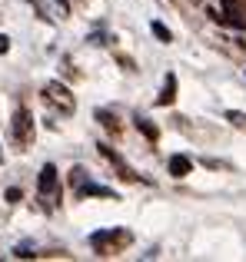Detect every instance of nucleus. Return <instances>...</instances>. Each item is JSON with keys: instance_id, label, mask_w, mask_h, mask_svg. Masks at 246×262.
<instances>
[{"instance_id": "obj_1", "label": "nucleus", "mask_w": 246, "mask_h": 262, "mask_svg": "<svg viewBox=\"0 0 246 262\" xmlns=\"http://www.w3.org/2000/svg\"><path fill=\"white\" fill-rule=\"evenodd\" d=\"M13 136H17L20 143H30L33 140V120H30V113H27L24 106L13 113Z\"/></svg>"}, {"instance_id": "obj_2", "label": "nucleus", "mask_w": 246, "mask_h": 262, "mask_svg": "<svg viewBox=\"0 0 246 262\" xmlns=\"http://www.w3.org/2000/svg\"><path fill=\"white\" fill-rule=\"evenodd\" d=\"M44 96L50 103H60V106H64V113H73V96H70V90H67L64 83H47Z\"/></svg>"}, {"instance_id": "obj_3", "label": "nucleus", "mask_w": 246, "mask_h": 262, "mask_svg": "<svg viewBox=\"0 0 246 262\" xmlns=\"http://www.w3.org/2000/svg\"><path fill=\"white\" fill-rule=\"evenodd\" d=\"M190 173H193V160H190V156H183V153L170 156V176L183 179V176H190Z\"/></svg>"}, {"instance_id": "obj_4", "label": "nucleus", "mask_w": 246, "mask_h": 262, "mask_svg": "<svg viewBox=\"0 0 246 262\" xmlns=\"http://www.w3.org/2000/svg\"><path fill=\"white\" fill-rule=\"evenodd\" d=\"M53 186H57V166H53V163H47V166L40 169V192H44V196H50Z\"/></svg>"}, {"instance_id": "obj_5", "label": "nucleus", "mask_w": 246, "mask_h": 262, "mask_svg": "<svg viewBox=\"0 0 246 262\" xmlns=\"http://www.w3.org/2000/svg\"><path fill=\"white\" fill-rule=\"evenodd\" d=\"M173 100H176V77H173V73H167V83H163V93H160V100H156V103H160V106H170Z\"/></svg>"}, {"instance_id": "obj_6", "label": "nucleus", "mask_w": 246, "mask_h": 262, "mask_svg": "<svg viewBox=\"0 0 246 262\" xmlns=\"http://www.w3.org/2000/svg\"><path fill=\"white\" fill-rule=\"evenodd\" d=\"M133 123H136V129H140V133H143V136H147V140H150V143H156V140H160V129H156V126H153V123H150V120H147V116H136V120H133Z\"/></svg>"}, {"instance_id": "obj_7", "label": "nucleus", "mask_w": 246, "mask_h": 262, "mask_svg": "<svg viewBox=\"0 0 246 262\" xmlns=\"http://www.w3.org/2000/svg\"><path fill=\"white\" fill-rule=\"evenodd\" d=\"M150 30H153V37L160 40V43H170V40H173V33H170L167 24H160V20H153V24H150Z\"/></svg>"}, {"instance_id": "obj_8", "label": "nucleus", "mask_w": 246, "mask_h": 262, "mask_svg": "<svg viewBox=\"0 0 246 262\" xmlns=\"http://www.w3.org/2000/svg\"><path fill=\"white\" fill-rule=\"evenodd\" d=\"M227 120L233 123V126H240V129H246V113H240V110H230V113H227Z\"/></svg>"}, {"instance_id": "obj_9", "label": "nucleus", "mask_w": 246, "mask_h": 262, "mask_svg": "<svg viewBox=\"0 0 246 262\" xmlns=\"http://www.w3.org/2000/svg\"><path fill=\"white\" fill-rule=\"evenodd\" d=\"M80 192H84V196H113V192H110V189H104V186H84Z\"/></svg>"}, {"instance_id": "obj_10", "label": "nucleus", "mask_w": 246, "mask_h": 262, "mask_svg": "<svg viewBox=\"0 0 246 262\" xmlns=\"http://www.w3.org/2000/svg\"><path fill=\"white\" fill-rule=\"evenodd\" d=\"M97 116H100V123H104V126L117 129V116H110V113H107V110H97Z\"/></svg>"}, {"instance_id": "obj_11", "label": "nucleus", "mask_w": 246, "mask_h": 262, "mask_svg": "<svg viewBox=\"0 0 246 262\" xmlns=\"http://www.w3.org/2000/svg\"><path fill=\"white\" fill-rule=\"evenodd\" d=\"M4 199H7V203H20V199H24V192H20L17 186H10V189L4 192Z\"/></svg>"}, {"instance_id": "obj_12", "label": "nucleus", "mask_w": 246, "mask_h": 262, "mask_svg": "<svg viewBox=\"0 0 246 262\" xmlns=\"http://www.w3.org/2000/svg\"><path fill=\"white\" fill-rule=\"evenodd\" d=\"M10 50V37H7V33H0V53H7Z\"/></svg>"}, {"instance_id": "obj_13", "label": "nucleus", "mask_w": 246, "mask_h": 262, "mask_svg": "<svg viewBox=\"0 0 246 262\" xmlns=\"http://www.w3.org/2000/svg\"><path fill=\"white\" fill-rule=\"evenodd\" d=\"M57 4H60V10H64V13H67V0H57Z\"/></svg>"}, {"instance_id": "obj_14", "label": "nucleus", "mask_w": 246, "mask_h": 262, "mask_svg": "<svg viewBox=\"0 0 246 262\" xmlns=\"http://www.w3.org/2000/svg\"><path fill=\"white\" fill-rule=\"evenodd\" d=\"M0 163H4V149H0Z\"/></svg>"}, {"instance_id": "obj_15", "label": "nucleus", "mask_w": 246, "mask_h": 262, "mask_svg": "<svg viewBox=\"0 0 246 262\" xmlns=\"http://www.w3.org/2000/svg\"><path fill=\"white\" fill-rule=\"evenodd\" d=\"M196 4H200V0H196Z\"/></svg>"}]
</instances>
